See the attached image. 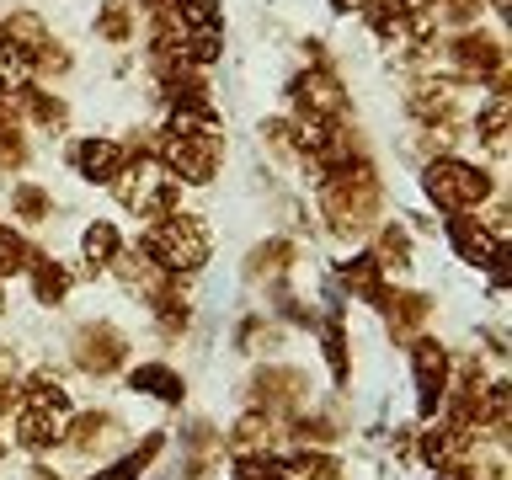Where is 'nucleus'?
I'll return each mask as SVG.
<instances>
[{"mask_svg":"<svg viewBox=\"0 0 512 480\" xmlns=\"http://www.w3.org/2000/svg\"><path fill=\"white\" fill-rule=\"evenodd\" d=\"M320 214H326V230L331 235H368L384 214V182L374 171V160L368 155H347L336 160V166L320 171Z\"/></svg>","mask_w":512,"mask_h":480,"instance_id":"1","label":"nucleus"},{"mask_svg":"<svg viewBox=\"0 0 512 480\" xmlns=\"http://www.w3.org/2000/svg\"><path fill=\"white\" fill-rule=\"evenodd\" d=\"M139 251L150 256L160 272H171V278H192V272L208 262V251H214V235H208V224L198 214L171 208V214H160V219L144 224Z\"/></svg>","mask_w":512,"mask_h":480,"instance_id":"2","label":"nucleus"},{"mask_svg":"<svg viewBox=\"0 0 512 480\" xmlns=\"http://www.w3.org/2000/svg\"><path fill=\"white\" fill-rule=\"evenodd\" d=\"M112 198H118L128 214H139L144 224H150V219L171 214V208L182 203V182H176L150 150H128L123 171L112 176Z\"/></svg>","mask_w":512,"mask_h":480,"instance_id":"3","label":"nucleus"},{"mask_svg":"<svg viewBox=\"0 0 512 480\" xmlns=\"http://www.w3.org/2000/svg\"><path fill=\"white\" fill-rule=\"evenodd\" d=\"M422 192L432 198L438 214H470L496 192L491 171L475 166V160H459V155H432L422 166Z\"/></svg>","mask_w":512,"mask_h":480,"instance_id":"4","label":"nucleus"},{"mask_svg":"<svg viewBox=\"0 0 512 480\" xmlns=\"http://www.w3.org/2000/svg\"><path fill=\"white\" fill-rule=\"evenodd\" d=\"M144 150H150L182 187H203V182H214V171L224 160V139L219 134H171V128H155V139L144 144Z\"/></svg>","mask_w":512,"mask_h":480,"instance_id":"5","label":"nucleus"},{"mask_svg":"<svg viewBox=\"0 0 512 480\" xmlns=\"http://www.w3.org/2000/svg\"><path fill=\"white\" fill-rule=\"evenodd\" d=\"M443 59L464 86L475 80V86L507 91V48H502V38H491V32H480V27L454 32V38L443 43Z\"/></svg>","mask_w":512,"mask_h":480,"instance_id":"6","label":"nucleus"},{"mask_svg":"<svg viewBox=\"0 0 512 480\" xmlns=\"http://www.w3.org/2000/svg\"><path fill=\"white\" fill-rule=\"evenodd\" d=\"M448 374H454V352H448L438 336H411V379H416V416H422V422L438 416Z\"/></svg>","mask_w":512,"mask_h":480,"instance_id":"7","label":"nucleus"},{"mask_svg":"<svg viewBox=\"0 0 512 480\" xmlns=\"http://www.w3.org/2000/svg\"><path fill=\"white\" fill-rule=\"evenodd\" d=\"M70 416H75L70 406H43V400H22V406H16L11 438H16V448H27V454H54V448H64Z\"/></svg>","mask_w":512,"mask_h":480,"instance_id":"8","label":"nucleus"},{"mask_svg":"<svg viewBox=\"0 0 512 480\" xmlns=\"http://www.w3.org/2000/svg\"><path fill=\"white\" fill-rule=\"evenodd\" d=\"M123 358H128V342H123V331L112 326V320H91V326L75 331V368L80 374L107 379V374L123 368Z\"/></svg>","mask_w":512,"mask_h":480,"instance_id":"9","label":"nucleus"},{"mask_svg":"<svg viewBox=\"0 0 512 480\" xmlns=\"http://www.w3.org/2000/svg\"><path fill=\"white\" fill-rule=\"evenodd\" d=\"M288 102L294 112H315V118H342L347 112V86L336 80V70L326 59L310 64V70L294 75V86H288Z\"/></svg>","mask_w":512,"mask_h":480,"instance_id":"10","label":"nucleus"},{"mask_svg":"<svg viewBox=\"0 0 512 480\" xmlns=\"http://www.w3.org/2000/svg\"><path fill=\"white\" fill-rule=\"evenodd\" d=\"M251 400H256V411H267V416H294V411H304V400H310V379H304L299 368H262V374L251 379Z\"/></svg>","mask_w":512,"mask_h":480,"instance_id":"11","label":"nucleus"},{"mask_svg":"<svg viewBox=\"0 0 512 480\" xmlns=\"http://www.w3.org/2000/svg\"><path fill=\"white\" fill-rule=\"evenodd\" d=\"M123 160H128V144L123 139L91 134V139H75L70 144V166H75L80 182H91V187H112V176L123 171Z\"/></svg>","mask_w":512,"mask_h":480,"instance_id":"12","label":"nucleus"},{"mask_svg":"<svg viewBox=\"0 0 512 480\" xmlns=\"http://www.w3.org/2000/svg\"><path fill=\"white\" fill-rule=\"evenodd\" d=\"M150 315H155V331L166 336V342H176L187 326H192V299H187V288H182V278H166L160 288H150Z\"/></svg>","mask_w":512,"mask_h":480,"instance_id":"13","label":"nucleus"},{"mask_svg":"<svg viewBox=\"0 0 512 480\" xmlns=\"http://www.w3.org/2000/svg\"><path fill=\"white\" fill-rule=\"evenodd\" d=\"M448 240H454L459 262H470V267H491V256L507 246V240H496L475 214H448Z\"/></svg>","mask_w":512,"mask_h":480,"instance_id":"14","label":"nucleus"},{"mask_svg":"<svg viewBox=\"0 0 512 480\" xmlns=\"http://www.w3.org/2000/svg\"><path fill=\"white\" fill-rule=\"evenodd\" d=\"M475 438H480V432H464V427L432 422V427L422 432V459L432 464V470H448V464H470Z\"/></svg>","mask_w":512,"mask_h":480,"instance_id":"15","label":"nucleus"},{"mask_svg":"<svg viewBox=\"0 0 512 480\" xmlns=\"http://www.w3.org/2000/svg\"><path fill=\"white\" fill-rule=\"evenodd\" d=\"M118 438H123V427L112 411H80V416H70V432H64V443H70L75 454H91V459L107 454Z\"/></svg>","mask_w":512,"mask_h":480,"instance_id":"16","label":"nucleus"},{"mask_svg":"<svg viewBox=\"0 0 512 480\" xmlns=\"http://www.w3.org/2000/svg\"><path fill=\"white\" fill-rule=\"evenodd\" d=\"M336 278L347 283V294H358L363 304H374V310H384V299H390V278H384V267L374 262V251H358V256H347Z\"/></svg>","mask_w":512,"mask_h":480,"instance_id":"17","label":"nucleus"},{"mask_svg":"<svg viewBox=\"0 0 512 480\" xmlns=\"http://www.w3.org/2000/svg\"><path fill=\"white\" fill-rule=\"evenodd\" d=\"M123 251V235H118V224H107V219H91L86 230H80V272L86 278H102V272L112 267V256Z\"/></svg>","mask_w":512,"mask_h":480,"instance_id":"18","label":"nucleus"},{"mask_svg":"<svg viewBox=\"0 0 512 480\" xmlns=\"http://www.w3.org/2000/svg\"><path fill=\"white\" fill-rule=\"evenodd\" d=\"M128 390L134 395H150V400H166V406H182V395H187V384L176 368L166 363H139L134 374H128Z\"/></svg>","mask_w":512,"mask_h":480,"instance_id":"19","label":"nucleus"},{"mask_svg":"<svg viewBox=\"0 0 512 480\" xmlns=\"http://www.w3.org/2000/svg\"><path fill=\"white\" fill-rule=\"evenodd\" d=\"M22 118H32L38 128H48V134H59V128H70V107H64V96H54L48 86H38V80H27L22 86Z\"/></svg>","mask_w":512,"mask_h":480,"instance_id":"20","label":"nucleus"},{"mask_svg":"<svg viewBox=\"0 0 512 480\" xmlns=\"http://www.w3.org/2000/svg\"><path fill=\"white\" fill-rule=\"evenodd\" d=\"M294 256H299V246L294 240H283V235H272V240H262L251 256H246V278H262V283H278L288 267H294Z\"/></svg>","mask_w":512,"mask_h":480,"instance_id":"21","label":"nucleus"},{"mask_svg":"<svg viewBox=\"0 0 512 480\" xmlns=\"http://www.w3.org/2000/svg\"><path fill=\"white\" fill-rule=\"evenodd\" d=\"M427 315H432L427 294H395V288H390V299H384V320H390V336H395V342H411L416 326H422Z\"/></svg>","mask_w":512,"mask_h":480,"instance_id":"22","label":"nucleus"},{"mask_svg":"<svg viewBox=\"0 0 512 480\" xmlns=\"http://www.w3.org/2000/svg\"><path fill=\"white\" fill-rule=\"evenodd\" d=\"M27 278H32V299L38 304H64V294H70V283H75V272L54 262V256H43L38 251V262L27 267Z\"/></svg>","mask_w":512,"mask_h":480,"instance_id":"23","label":"nucleus"},{"mask_svg":"<svg viewBox=\"0 0 512 480\" xmlns=\"http://www.w3.org/2000/svg\"><path fill=\"white\" fill-rule=\"evenodd\" d=\"M374 262L384 272H406L411 267V230L406 224H374Z\"/></svg>","mask_w":512,"mask_h":480,"instance_id":"24","label":"nucleus"},{"mask_svg":"<svg viewBox=\"0 0 512 480\" xmlns=\"http://www.w3.org/2000/svg\"><path fill=\"white\" fill-rule=\"evenodd\" d=\"M475 139L486 144L491 155L507 150V91H491L486 107H475Z\"/></svg>","mask_w":512,"mask_h":480,"instance_id":"25","label":"nucleus"},{"mask_svg":"<svg viewBox=\"0 0 512 480\" xmlns=\"http://www.w3.org/2000/svg\"><path fill=\"white\" fill-rule=\"evenodd\" d=\"M91 32L102 43H134V0H102V11L91 16Z\"/></svg>","mask_w":512,"mask_h":480,"instance_id":"26","label":"nucleus"},{"mask_svg":"<svg viewBox=\"0 0 512 480\" xmlns=\"http://www.w3.org/2000/svg\"><path fill=\"white\" fill-rule=\"evenodd\" d=\"M32 262H38V246H32L22 230L0 224V283H6V278H27Z\"/></svg>","mask_w":512,"mask_h":480,"instance_id":"27","label":"nucleus"},{"mask_svg":"<svg viewBox=\"0 0 512 480\" xmlns=\"http://www.w3.org/2000/svg\"><path fill=\"white\" fill-rule=\"evenodd\" d=\"M160 448H166V438H160V432H155V438H144V443L134 448V454L112 459L107 470H96L91 480H144V470H150V464L160 459Z\"/></svg>","mask_w":512,"mask_h":480,"instance_id":"28","label":"nucleus"},{"mask_svg":"<svg viewBox=\"0 0 512 480\" xmlns=\"http://www.w3.org/2000/svg\"><path fill=\"white\" fill-rule=\"evenodd\" d=\"M283 480H342V464L326 448H299L294 459H283Z\"/></svg>","mask_w":512,"mask_h":480,"instance_id":"29","label":"nucleus"},{"mask_svg":"<svg viewBox=\"0 0 512 480\" xmlns=\"http://www.w3.org/2000/svg\"><path fill=\"white\" fill-rule=\"evenodd\" d=\"M171 134H219V107L214 102H192V107H166V123Z\"/></svg>","mask_w":512,"mask_h":480,"instance_id":"30","label":"nucleus"},{"mask_svg":"<svg viewBox=\"0 0 512 480\" xmlns=\"http://www.w3.org/2000/svg\"><path fill=\"white\" fill-rule=\"evenodd\" d=\"M267 438H272V416H267V411H246V416L230 427L224 448H230V454H251V448H267Z\"/></svg>","mask_w":512,"mask_h":480,"instance_id":"31","label":"nucleus"},{"mask_svg":"<svg viewBox=\"0 0 512 480\" xmlns=\"http://www.w3.org/2000/svg\"><path fill=\"white\" fill-rule=\"evenodd\" d=\"M320 347H326V363H331L336 384H347L352 358H347V326H342V315H326V320H320Z\"/></svg>","mask_w":512,"mask_h":480,"instance_id":"32","label":"nucleus"},{"mask_svg":"<svg viewBox=\"0 0 512 480\" xmlns=\"http://www.w3.org/2000/svg\"><path fill=\"white\" fill-rule=\"evenodd\" d=\"M182 54H187L192 70H208V64L224 54V27H192L182 38Z\"/></svg>","mask_w":512,"mask_h":480,"instance_id":"33","label":"nucleus"},{"mask_svg":"<svg viewBox=\"0 0 512 480\" xmlns=\"http://www.w3.org/2000/svg\"><path fill=\"white\" fill-rule=\"evenodd\" d=\"M11 214L22 219V224H43L48 214H54V198H48V187H38V182H22L11 192Z\"/></svg>","mask_w":512,"mask_h":480,"instance_id":"34","label":"nucleus"},{"mask_svg":"<svg viewBox=\"0 0 512 480\" xmlns=\"http://www.w3.org/2000/svg\"><path fill=\"white\" fill-rule=\"evenodd\" d=\"M235 480H283V459L272 448H251V454H235Z\"/></svg>","mask_w":512,"mask_h":480,"instance_id":"35","label":"nucleus"},{"mask_svg":"<svg viewBox=\"0 0 512 480\" xmlns=\"http://www.w3.org/2000/svg\"><path fill=\"white\" fill-rule=\"evenodd\" d=\"M235 347H240V352L278 347V326H272V320H262V315H246V320L235 326Z\"/></svg>","mask_w":512,"mask_h":480,"instance_id":"36","label":"nucleus"},{"mask_svg":"<svg viewBox=\"0 0 512 480\" xmlns=\"http://www.w3.org/2000/svg\"><path fill=\"white\" fill-rule=\"evenodd\" d=\"M480 11H486V0H438V6H432V22H448L454 32H464V27L480 22Z\"/></svg>","mask_w":512,"mask_h":480,"instance_id":"37","label":"nucleus"},{"mask_svg":"<svg viewBox=\"0 0 512 480\" xmlns=\"http://www.w3.org/2000/svg\"><path fill=\"white\" fill-rule=\"evenodd\" d=\"M22 166H27V134H22V123H0V176L22 171Z\"/></svg>","mask_w":512,"mask_h":480,"instance_id":"38","label":"nucleus"},{"mask_svg":"<svg viewBox=\"0 0 512 480\" xmlns=\"http://www.w3.org/2000/svg\"><path fill=\"white\" fill-rule=\"evenodd\" d=\"M171 11L187 32L192 27H219V0H171Z\"/></svg>","mask_w":512,"mask_h":480,"instance_id":"39","label":"nucleus"},{"mask_svg":"<svg viewBox=\"0 0 512 480\" xmlns=\"http://www.w3.org/2000/svg\"><path fill=\"white\" fill-rule=\"evenodd\" d=\"M16 406H22V379H16L11 363H6L0 368V411H16Z\"/></svg>","mask_w":512,"mask_h":480,"instance_id":"40","label":"nucleus"},{"mask_svg":"<svg viewBox=\"0 0 512 480\" xmlns=\"http://www.w3.org/2000/svg\"><path fill=\"white\" fill-rule=\"evenodd\" d=\"M432 480H480L475 464H448V470H432Z\"/></svg>","mask_w":512,"mask_h":480,"instance_id":"41","label":"nucleus"},{"mask_svg":"<svg viewBox=\"0 0 512 480\" xmlns=\"http://www.w3.org/2000/svg\"><path fill=\"white\" fill-rule=\"evenodd\" d=\"M400 6H406L411 16H432V6H438V0H400Z\"/></svg>","mask_w":512,"mask_h":480,"instance_id":"42","label":"nucleus"},{"mask_svg":"<svg viewBox=\"0 0 512 480\" xmlns=\"http://www.w3.org/2000/svg\"><path fill=\"white\" fill-rule=\"evenodd\" d=\"M331 6H336V11H358L363 0H331Z\"/></svg>","mask_w":512,"mask_h":480,"instance_id":"43","label":"nucleus"},{"mask_svg":"<svg viewBox=\"0 0 512 480\" xmlns=\"http://www.w3.org/2000/svg\"><path fill=\"white\" fill-rule=\"evenodd\" d=\"M486 6H491V11H502V16H507V6H512V0H486Z\"/></svg>","mask_w":512,"mask_h":480,"instance_id":"44","label":"nucleus"},{"mask_svg":"<svg viewBox=\"0 0 512 480\" xmlns=\"http://www.w3.org/2000/svg\"><path fill=\"white\" fill-rule=\"evenodd\" d=\"M0 315H6V288H0Z\"/></svg>","mask_w":512,"mask_h":480,"instance_id":"45","label":"nucleus"},{"mask_svg":"<svg viewBox=\"0 0 512 480\" xmlns=\"http://www.w3.org/2000/svg\"><path fill=\"white\" fill-rule=\"evenodd\" d=\"M0 454H6V432H0Z\"/></svg>","mask_w":512,"mask_h":480,"instance_id":"46","label":"nucleus"}]
</instances>
